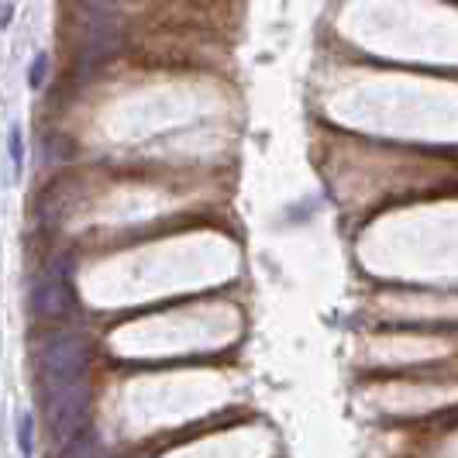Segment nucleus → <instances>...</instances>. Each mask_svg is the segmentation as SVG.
Here are the masks:
<instances>
[{"mask_svg":"<svg viewBox=\"0 0 458 458\" xmlns=\"http://www.w3.org/2000/svg\"><path fill=\"white\" fill-rule=\"evenodd\" d=\"M87 366H90V342L80 331H55L38 352V369L46 386L80 383L87 376Z\"/></svg>","mask_w":458,"mask_h":458,"instance_id":"1","label":"nucleus"},{"mask_svg":"<svg viewBox=\"0 0 458 458\" xmlns=\"http://www.w3.org/2000/svg\"><path fill=\"white\" fill-rule=\"evenodd\" d=\"M48 424L59 445H66L69 437L80 431V420L87 411V383H66V386H48L46 396Z\"/></svg>","mask_w":458,"mask_h":458,"instance_id":"2","label":"nucleus"},{"mask_svg":"<svg viewBox=\"0 0 458 458\" xmlns=\"http://www.w3.org/2000/svg\"><path fill=\"white\" fill-rule=\"evenodd\" d=\"M69 307V290L59 276H42L35 286H31V310L38 318H52V314H63Z\"/></svg>","mask_w":458,"mask_h":458,"instance_id":"3","label":"nucleus"},{"mask_svg":"<svg viewBox=\"0 0 458 458\" xmlns=\"http://www.w3.org/2000/svg\"><path fill=\"white\" fill-rule=\"evenodd\" d=\"M117 52V31L111 24H93L87 35V59L90 63H107Z\"/></svg>","mask_w":458,"mask_h":458,"instance_id":"4","label":"nucleus"},{"mask_svg":"<svg viewBox=\"0 0 458 458\" xmlns=\"http://www.w3.org/2000/svg\"><path fill=\"white\" fill-rule=\"evenodd\" d=\"M63 458H104V445L93 431H76L66 441V455Z\"/></svg>","mask_w":458,"mask_h":458,"instance_id":"5","label":"nucleus"},{"mask_svg":"<svg viewBox=\"0 0 458 458\" xmlns=\"http://www.w3.org/2000/svg\"><path fill=\"white\" fill-rule=\"evenodd\" d=\"M7 148H11V165H14V176H18V173H21V165H24L21 128H11V135H7Z\"/></svg>","mask_w":458,"mask_h":458,"instance_id":"6","label":"nucleus"},{"mask_svg":"<svg viewBox=\"0 0 458 458\" xmlns=\"http://www.w3.org/2000/svg\"><path fill=\"white\" fill-rule=\"evenodd\" d=\"M46 72H48V55L46 52H38V55H35V63H31V69H28V83L38 90V87L46 83Z\"/></svg>","mask_w":458,"mask_h":458,"instance_id":"7","label":"nucleus"},{"mask_svg":"<svg viewBox=\"0 0 458 458\" xmlns=\"http://www.w3.org/2000/svg\"><path fill=\"white\" fill-rule=\"evenodd\" d=\"M18 448H21V455L24 458H31V417H24L21 420V428H18Z\"/></svg>","mask_w":458,"mask_h":458,"instance_id":"8","label":"nucleus"},{"mask_svg":"<svg viewBox=\"0 0 458 458\" xmlns=\"http://www.w3.org/2000/svg\"><path fill=\"white\" fill-rule=\"evenodd\" d=\"M117 0H90V7L93 11H107V7H114Z\"/></svg>","mask_w":458,"mask_h":458,"instance_id":"9","label":"nucleus"},{"mask_svg":"<svg viewBox=\"0 0 458 458\" xmlns=\"http://www.w3.org/2000/svg\"><path fill=\"white\" fill-rule=\"evenodd\" d=\"M11 21V4H0V28Z\"/></svg>","mask_w":458,"mask_h":458,"instance_id":"10","label":"nucleus"}]
</instances>
